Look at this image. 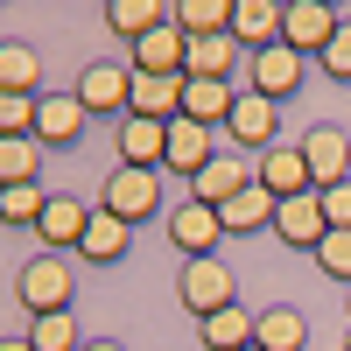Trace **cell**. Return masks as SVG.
Listing matches in <instances>:
<instances>
[{
    "label": "cell",
    "mask_w": 351,
    "mask_h": 351,
    "mask_svg": "<svg viewBox=\"0 0 351 351\" xmlns=\"http://www.w3.org/2000/svg\"><path fill=\"white\" fill-rule=\"evenodd\" d=\"M71 295H77V274H71L64 253H28V260H21V274H14V302H21L28 316L71 309Z\"/></svg>",
    "instance_id": "6da1fadb"
},
{
    "label": "cell",
    "mask_w": 351,
    "mask_h": 351,
    "mask_svg": "<svg viewBox=\"0 0 351 351\" xmlns=\"http://www.w3.org/2000/svg\"><path fill=\"white\" fill-rule=\"evenodd\" d=\"M176 302L204 324V316H218V309L239 302V281H232V267L218 253H204V260H183V267H176Z\"/></svg>",
    "instance_id": "7a4b0ae2"
},
{
    "label": "cell",
    "mask_w": 351,
    "mask_h": 351,
    "mask_svg": "<svg viewBox=\"0 0 351 351\" xmlns=\"http://www.w3.org/2000/svg\"><path fill=\"white\" fill-rule=\"evenodd\" d=\"M99 211L127 218V225H148L162 211V169H112L106 190H99Z\"/></svg>",
    "instance_id": "3957f363"
},
{
    "label": "cell",
    "mask_w": 351,
    "mask_h": 351,
    "mask_svg": "<svg viewBox=\"0 0 351 351\" xmlns=\"http://www.w3.org/2000/svg\"><path fill=\"white\" fill-rule=\"evenodd\" d=\"M337 28H344V14L330 8V0H288L281 8V43L295 56H324Z\"/></svg>",
    "instance_id": "277c9868"
},
{
    "label": "cell",
    "mask_w": 351,
    "mask_h": 351,
    "mask_svg": "<svg viewBox=\"0 0 351 351\" xmlns=\"http://www.w3.org/2000/svg\"><path fill=\"white\" fill-rule=\"evenodd\" d=\"M162 225H169V246L183 253V260H204V253H218V239H225L218 211H211V204H197V197L169 204V211H162Z\"/></svg>",
    "instance_id": "5b68a950"
},
{
    "label": "cell",
    "mask_w": 351,
    "mask_h": 351,
    "mask_svg": "<svg viewBox=\"0 0 351 351\" xmlns=\"http://www.w3.org/2000/svg\"><path fill=\"white\" fill-rule=\"evenodd\" d=\"M253 183L267 190L274 204H281V197H309L316 183H309V162H302V141H274V148H260V155H253Z\"/></svg>",
    "instance_id": "8992f818"
},
{
    "label": "cell",
    "mask_w": 351,
    "mask_h": 351,
    "mask_svg": "<svg viewBox=\"0 0 351 351\" xmlns=\"http://www.w3.org/2000/svg\"><path fill=\"white\" fill-rule=\"evenodd\" d=\"M77 106L84 112H120L127 120V92H134V64H112V56H99V64H84L77 71Z\"/></svg>",
    "instance_id": "52a82bcc"
},
{
    "label": "cell",
    "mask_w": 351,
    "mask_h": 351,
    "mask_svg": "<svg viewBox=\"0 0 351 351\" xmlns=\"http://www.w3.org/2000/svg\"><path fill=\"white\" fill-rule=\"evenodd\" d=\"M225 148H218V127H197V120H169V155L162 169L169 176H183V183H197L204 169H211Z\"/></svg>",
    "instance_id": "ba28073f"
},
{
    "label": "cell",
    "mask_w": 351,
    "mask_h": 351,
    "mask_svg": "<svg viewBox=\"0 0 351 351\" xmlns=\"http://www.w3.org/2000/svg\"><path fill=\"white\" fill-rule=\"evenodd\" d=\"M274 239L281 246H295V253H316V246H324L330 239V218H324V197H281L274 204Z\"/></svg>",
    "instance_id": "9c48e42d"
},
{
    "label": "cell",
    "mask_w": 351,
    "mask_h": 351,
    "mask_svg": "<svg viewBox=\"0 0 351 351\" xmlns=\"http://www.w3.org/2000/svg\"><path fill=\"white\" fill-rule=\"evenodd\" d=\"M225 141H239V148H274L281 141V106L274 99H260L253 84H239V106H232V120H225Z\"/></svg>",
    "instance_id": "30bf717a"
},
{
    "label": "cell",
    "mask_w": 351,
    "mask_h": 351,
    "mask_svg": "<svg viewBox=\"0 0 351 351\" xmlns=\"http://www.w3.org/2000/svg\"><path fill=\"white\" fill-rule=\"evenodd\" d=\"M99 204H84V197H49L43 204V225H36V239L43 253H77L84 246V225H92Z\"/></svg>",
    "instance_id": "8fae6325"
},
{
    "label": "cell",
    "mask_w": 351,
    "mask_h": 351,
    "mask_svg": "<svg viewBox=\"0 0 351 351\" xmlns=\"http://www.w3.org/2000/svg\"><path fill=\"white\" fill-rule=\"evenodd\" d=\"M84 120H92V112L77 106V92H43L36 99V141H43V148H77Z\"/></svg>",
    "instance_id": "7c38bea8"
},
{
    "label": "cell",
    "mask_w": 351,
    "mask_h": 351,
    "mask_svg": "<svg viewBox=\"0 0 351 351\" xmlns=\"http://www.w3.org/2000/svg\"><path fill=\"white\" fill-rule=\"evenodd\" d=\"M302 162H309V183L316 190H330L351 176V134L344 127H309L302 134Z\"/></svg>",
    "instance_id": "4fadbf2b"
},
{
    "label": "cell",
    "mask_w": 351,
    "mask_h": 351,
    "mask_svg": "<svg viewBox=\"0 0 351 351\" xmlns=\"http://www.w3.org/2000/svg\"><path fill=\"white\" fill-rule=\"evenodd\" d=\"M112 155H120V169H162L169 155V127L162 120H120V134H112Z\"/></svg>",
    "instance_id": "5bb4252c"
},
{
    "label": "cell",
    "mask_w": 351,
    "mask_h": 351,
    "mask_svg": "<svg viewBox=\"0 0 351 351\" xmlns=\"http://www.w3.org/2000/svg\"><path fill=\"white\" fill-rule=\"evenodd\" d=\"M281 8L288 0H232V43L239 49H274L281 43Z\"/></svg>",
    "instance_id": "9a60e30c"
},
{
    "label": "cell",
    "mask_w": 351,
    "mask_h": 351,
    "mask_svg": "<svg viewBox=\"0 0 351 351\" xmlns=\"http://www.w3.org/2000/svg\"><path fill=\"white\" fill-rule=\"evenodd\" d=\"M183 84L190 77H148V71H134V92H127V112L134 120H183Z\"/></svg>",
    "instance_id": "2e32d148"
},
{
    "label": "cell",
    "mask_w": 351,
    "mask_h": 351,
    "mask_svg": "<svg viewBox=\"0 0 351 351\" xmlns=\"http://www.w3.org/2000/svg\"><path fill=\"white\" fill-rule=\"evenodd\" d=\"M183 64H190V36L176 21H162L155 36L134 43V71H148V77H183Z\"/></svg>",
    "instance_id": "e0dca14e"
},
{
    "label": "cell",
    "mask_w": 351,
    "mask_h": 351,
    "mask_svg": "<svg viewBox=\"0 0 351 351\" xmlns=\"http://www.w3.org/2000/svg\"><path fill=\"white\" fill-rule=\"evenodd\" d=\"M253 351H309V316L295 302H274L253 316Z\"/></svg>",
    "instance_id": "ac0fdd59"
},
{
    "label": "cell",
    "mask_w": 351,
    "mask_h": 351,
    "mask_svg": "<svg viewBox=\"0 0 351 351\" xmlns=\"http://www.w3.org/2000/svg\"><path fill=\"white\" fill-rule=\"evenodd\" d=\"M232 106H239V84H218V77H190L183 84V120H197V127H218L225 134Z\"/></svg>",
    "instance_id": "d6986e66"
},
{
    "label": "cell",
    "mask_w": 351,
    "mask_h": 351,
    "mask_svg": "<svg viewBox=\"0 0 351 351\" xmlns=\"http://www.w3.org/2000/svg\"><path fill=\"white\" fill-rule=\"evenodd\" d=\"M295 84H302V56L288 49V43H274V49H260V56H253V92H260V99H274V106H281Z\"/></svg>",
    "instance_id": "ffe728a7"
},
{
    "label": "cell",
    "mask_w": 351,
    "mask_h": 351,
    "mask_svg": "<svg viewBox=\"0 0 351 351\" xmlns=\"http://www.w3.org/2000/svg\"><path fill=\"white\" fill-rule=\"evenodd\" d=\"M218 225L232 232V239H253V232H274V197L260 190V183H246L232 204H218Z\"/></svg>",
    "instance_id": "44dd1931"
},
{
    "label": "cell",
    "mask_w": 351,
    "mask_h": 351,
    "mask_svg": "<svg viewBox=\"0 0 351 351\" xmlns=\"http://www.w3.org/2000/svg\"><path fill=\"white\" fill-rule=\"evenodd\" d=\"M246 183H253V162H246V155H218V162L204 169L197 183H190V197H197V204H211V211H218V204H232V197H239Z\"/></svg>",
    "instance_id": "7402d4cb"
},
{
    "label": "cell",
    "mask_w": 351,
    "mask_h": 351,
    "mask_svg": "<svg viewBox=\"0 0 351 351\" xmlns=\"http://www.w3.org/2000/svg\"><path fill=\"white\" fill-rule=\"evenodd\" d=\"M43 141L36 134H0V190H21V183H43Z\"/></svg>",
    "instance_id": "603a6c76"
},
{
    "label": "cell",
    "mask_w": 351,
    "mask_h": 351,
    "mask_svg": "<svg viewBox=\"0 0 351 351\" xmlns=\"http://www.w3.org/2000/svg\"><path fill=\"white\" fill-rule=\"evenodd\" d=\"M253 316H260V309H239V302L218 309V316H204V324H197V344H204V351H253Z\"/></svg>",
    "instance_id": "cb8c5ba5"
},
{
    "label": "cell",
    "mask_w": 351,
    "mask_h": 351,
    "mask_svg": "<svg viewBox=\"0 0 351 351\" xmlns=\"http://www.w3.org/2000/svg\"><path fill=\"white\" fill-rule=\"evenodd\" d=\"M127 239H134V225L127 218H112V211H92V225H84V260L92 267H112V260H127Z\"/></svg>",
    "instance_id": "d4e9b609"
},
{
    "label": "cell",
    "mask_w": 351,
    "mask_h": 351,
    "mask_svg": "<svg viewBox=\"0 0 351 351\" xmlns=\"http://www.w3.org/2000/svg\"><path fill=\"white\" fill-rule=\"evenodd\" d=\"M169 21V8L162 0H106V28L120 43H141V36H155V28Z\"/></svg>",
    "instance_id": "484cf974"
},
{
    "label": "cell",
    "mask_w": 351,
    "mask_h": 351,
    "mask_svg": "<svg viewBox=\"0 0 351 351\" xmlns=\"http://www.w3.org/2000/svg\"><path fill=\"white\" fill-rule=\"evenodd\" d=\"M232 71H239V43H232V36H197V43H190L183 77H218V84H232Z\"/></svg>",
    "instance_id": "4316f807"
},
{
    "label": "cell",
    "mask_w": 351,
    "mask_h": 351,
    "mask_svg": "<svg viewBox=\"0 0 351 351\" xmlns=\"http://www.w3.org/2000/svg\"><path fill=\"white\" fill-rule=\"evenodd\" d=\"M169 21L183 28L190 43H197V36H232V0H176Z\"/></svg>",
    "instance_id": "83f0119b"
},
{
    "label": "cell",
    "mask_w": 351,
    "mask_h": 351,
    "mask_svg": "<svg viewBox=\"0 0 351 351\" xmlns=\"http://www.w3.org/2000/svg\"><path fill=\"white\" fill-rule=\"evenodd\" d=\"M43 56L28 43H0V92H21V99H43Z\"/></svg>",
    "instance_id": "f1b7e54d"
},
{
    "label": "cell",
    "mask_w": 351,
    "mask_h": 351,
    "mask_svg": "<svg viewBox=\"0 0 351 351\" xmlns=\"http://www.w3.org/2000/svg\"><path fill=\"white\" fill-rule=\"evenodd\" d=\"M28 344H36V351H84V337H77V316H71V309L28 316Z\"/></svg>",
    "instance_id": "f546056e"
},
{
    "label": "cell",
    "mask_w": 351,
    "mask_h": 351,
    "mask_svg": "<svg viewBox=\"0 0 351 351\" xmlns=\"http://www.w3.org/2000/svg\"><path fill=\"white\" fill-rule=\"evenodd\" d=\"M43 204H49V190H43V183L0 190V225H43Z\"/></svg>",
    "instance_id": "4dcf8cb0"
},
{
    "label": "cell",
    "mask_w": 351,
    "mask_h": 351,
    "mask_svg": "<svg viewBox=\"0 0 351 351\" xmlns=\"http://www.w3.org/2000/svg\"><path fill=\"white\" fill-rule=\"evenodd\" d=\"M316 267H324L330 281H344V288H351V232H330V239L316 246Z\"/></svg>",
    "instance_id": "1f68e13d"
},
{
    "label": "cell",
    "mask_w": 351,
    "mask_h": 351,
    "mask_svg": "<svg viewBox=\"0 0 351 351\" xmlns=\"http://www.w3.org/2000/svg\"><path fill=\"white\" fill-rule=\"evenodd\" d=\"M0 134H36V99L0 92Z\"/></svg>",
    "instance_id": "d6a6232c"
},
{
    "label": "cell",
    "mask_w": 351,
    "mask_h": 351,
    "mask_svg": "<svg viewBox=\"0 0 351 351\" xmlns=\"http://www.w3.org/2000/svg\"><path fill=\"white\" fill-rule=\"evenodd\" d=\"M316 64H324V71H330L337 84H351V21H344V28H337V36H330V49H324V56H316Z\"/></svg>",
    "instance_id": "836d02e7"
},
{
    "label": "cell",
    "mask_w": 351,
    "mask_h": 351,
    "mask_svg": "<svg viewBox=\"0 0 351 351\" xmlns=\"http://www.w3.org/2000/svg\"><path fill=\"white\" fill-rule=\"evenodd\" d=\"M316 197H324L330 232H351V176H344V183H330V190H316Z\"/></svg>",
    "instance_id": "e575fe53"
},
{
    "label": "cell",
    "mask_w": 351,
    "mask_h": 351,
    "mask_svg": "<svg viewBox=\"0 0 351 351\" xmlns=\"http://www.w3.org/2000/svg\"><path fill=\"white\" fill-rule=\"evenodd\" d=\"M84 351H127L120 337H84Z\"/></svg>",
    "instance_id": "d590c367"
},
{
    "label": "cell",
    "mask_w": 351,
    "mask_h": 351,
    "mask_svg": "<svg viewBox=\"0 0 351 351\" xmlns=\"http://www.w3.org/2000/svg\"><path fill=\"white\" fill-rule=\"evenodd\" d=\"M0 351H36V344H28V337H0Z\"/></svg>",
    "instance_id": "8d00e7d4"
},
{
    "label": "cell",
    "mask_w": 351,
    "mask_h": 351,
    "mask_svg": "<svg viewBox=\"0 0 351 351\" xmlns=\"http://www.w3.org/2000/svg\"><path fill=\"white\" fill-rule=\"evenodd\" d=\"M344 351H351V330H344Z\"/></svg>",
    "instance_id": "74e56055"
},
{
    "label": "cell",
    "mask_w": 351,
    "mask_h": 351,
    "mask_svg": "<svg viewBox=\"0 0 351 351\" xmlns=\"http://www.w3.org/2000/svg\"><path fill=\"white\" fill-rule=\"evenodd\" d=\"M0 43H8V36H0Z\"/></svg>",
    "instance_id": "f35d334b"
}]
</instances>
